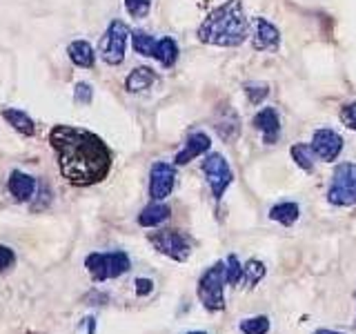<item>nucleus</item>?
Here are the masks:
<instances>
[{
	"label": "nucleus",
	"instance_id": "19",
	"mask_svg": "<svg viewBox=\"0 0 356 334\" xmlns=\"http://www.w3.org/2000/svg\"><path fill=\"white\" fill-rule=\"evenodd\" d=\"M300 216V207L296 203H292V200H283V203H276L272 209H270V218L281 223V225L289 228L294 225V223L298 221Z\"/></svg>",
	"mask_w": 356,
	"mask_h": 334
},
{
	"label": "nucleus",
	"instance_id": "18",
	"mask_svg": "<svg viewBox=\"0 0 356 334\" xmlns=\"http://www.w3.org/2000/svg\"><path fill=\"white\" fill-rule=\"evenodd\" d=\"M289 154H292V161L303 172L312 174V172L316 170V154H314V150H312V145H307V143H294L292 148H289Z\"/></svg>",
	"mask_w": 356,
	"mask_h": 334
},
{
	"label": "nucleus",
	"instance_id": "2",
	"mask_svg": "<svg viewBox=\"0 0 356 334\" xmlns=\"http://www.w3.org/2000/svg\"><path fill=\"white\" fill-rule=\"evenodd\" d=\"M200 42L209 47H238L250 38V22L241 0H225L211 9L196 31Z\"/></svg>",
	"mask_w": 356,
	"mask_h": 334
},
{
	"label": "nucleus",
	"instance_id": "25",
	"mask_svg": "<svg viewBox=\"0 0 356 334\" xmlns=\"http://www.w3.org/2000/svg\"><path fill=\"white\" fill-rule=\"evenodd\" d=\"M131 45H134V49H136V54L152 56L156 38L152 36V33H147V31H134L131 33Z\"/></svg>",
	"mask_w": 356,
	"mask_h": 334
},
{
	"label": "nucleus",
	"instance_id": "13",
	"mask_svg": "<svg viewBox=\"0 0 356 334\" xmlns=\"http://www.w3.org/2000/svg\"><path fill=\"white\" fill-rule=\"evenodd\" d=\"M211 148V138L207 136L205 132H194V134H189L187 141H185V148L176 154V159L174 163L181 167V165H187V163H192L194 159H198V156H203L207 154Z\"/></svg>",
	"mask_w": 356,
	"mask_h": 334
},
{
	"label": "nucleus",
	"instance_id": "26",
	"mask_svg": "<svg viewBox=\"0 0 356 334\" xmlns=\"http://www.w3.org/2000/svg\"><path fill=\"white\" fill-rule=\"evenodd\" d=\"M225 278H227V283L236 287L241 281H243V265L241 261L236 259L234 254L227 256V263H225Z\"/></svg>",
	"mask_w": 356,
	"mask_h": 334
},
{
	"label": "nucleus",
	"instance_id": "10",
	"mask_svg": "<svg viewBox=\"0 0 356 334\" xmlns=\"http://www.w3.org/2000/svg\"><path fill=\"white\" fill-rule=\"evenodd\" d=\"M250 36L254 51H278V47H281V31H278L274 22L263 16L254 18Z\"/></svg>",
	"mask_w": 356,
	"mask_h": 334
},
{
	"label": "nucleus",
	"instance_id": "33",
	"mask_svg": "<svg viewBox=\"0 0 356 334\" xmlns=\"http://www.w3.org/2000/svg\"><path fill=\"white\" fill-rule=\"evenodd\" d=\"M187 334H205V332H187Z\"/></svg>",
	"mask_w": 356,
	"mask_h": 334
},
{
	"label": "nucleus",
	"instance_id": "24",
	"mask_svg": "<svg viewBox=\"0 0 356 334\" xmlns=\"http://www.w3.org/2000/svg\"><path fill=\"white\" fill-rule=\"evenodd\" d=\"M265 272H267L265 263L259 261V259H252L248 265H243V281L248 283V287H252V285H256L261 281V278L265 276Z\"/></svg>",
	"mask_w": 356,
	"mask_h": 334
},
{
	"label": "nucleus",
	"instance_id": "34",
	"mask_svg": "<svg viewBox=\"0 0 356 334\" xmlns=\"http://www.w3.org/2000/svg\"><path fill=\"white\" fill-rule=\"evenodd\" d=\"M354 328H356V319H354Z\"/></svg>",
	"mask_w": 356,
	"mask_h": 334
},
{
	"label": "nucleus",
	"instance_id": "17",
	"mask_svg": "<svg viewBox=\"0 0 356 334\" xmlns=\"http://www.w3.org/2000/svg\"><path fill=\"white\" fill-rule=\"evenodd\" d=\"M167 218H170V207L161 203V200H156V203L143 207V212L138 214V225L156 228V225H161V223H165Z\"/></svg>",
	"mask_w": 356,
	"mask_h": 334
},
{
	"label": "nucleus",
	"instance_id": "8",
	"mask_svg": "<svg viewBox=\"0 0 356 334\" xmlns=\"http://www.w3.org/2000/svg\"><path fill=\"white\" fill-rule=\"evenodd\" d=\"M127 40H129V29L122 20H114L107 27L105 36L100 38V56L107 65H120L122 58H125L127 51Z\"/></svg>",
	"mask_w": 356,
	"mask_h": 334
},
{
	"label": "nucleus",
	"instance_id": "23",
	"mask_svg": "<svg viewBox=\"0 0 356 334\" xmlns=\"http://www.w3.org/2000/svg\"><path fill=\"white\" fill-rule=\"evenodd\" d=\"M270 319L259 315V317H248L241 321V332L243 334H267L270 332Z\"/></svg>",
	"mask_w": 356,
	"mask_h": 334
},
{
	"label": "nucleus",
	"instance_id": "9",
	"mask_svg": "<svg viewBox=\"0 0 356 334\" xmlns=\"http://www.w3.org/2000/svg\"><path fill=\"white\" fill-rule=\"evenodd\" d=\"M312 150H314L316 159L323 161V163H334L341 156L343 152V136L337 134L330 127H321L314 132V136H312Z\"/></svg>",
	"mask_w": 356,
	"mask_h": 334
},
{
	"label": "nucleus",
	"instance_id": "15",
	"mask_svg": "<svg viewBox=\"0 0 356 334\" xmlns=\"http://www.w3.org/2000/svg\"><path fill=\"white\" fill-rule=\"evenodd\" d=\"M178 45L174 38L165 36V38H159L154 45V51H152V58L159 61L163 67H174L176 61H178Z\"/></svg>",
	"mask_w": 356,
	"mask_h": 334
},
{
	"label": "nucleus",
	"instance_id": "7",
	"mask_svg": "<svg viewBox=\"0 0 356 334\" xmlns=\"http://www.w3.org/2000/svg\"><path fill=\"white\" fill-rule=\"evenodd\" d=\"M149 243L161 254L170 256V259H174L178 263L187 261L189 254H192V239H189L187 234L178 232V230H161V232H154L152 237H149Z\"/></svg>",
	"mask_w": 356,
	"mask_h": 334
},
{
	"label": "nucleus",
	"instance_id": "31",
	"mask_svg": "<svg viewBox=\"0 0 356 334\" xmlns=\"http://www.w3.org/2000/svg\"><path fill=\"white\" fill-rule=\"evenodd\" d=\"M152 289H154V283L149 281V278H138L136 281V294L138 296H147Z\"/></svg>",
	"mask_w": 356,
	"mask_h": 334
},
{
	"label": "nucleus",
	"instance_id": "12",
	"mask_svg": "<svg viewBox=\"0 0 356 334\" xmlns=\"http://www.w3.org/2000/svg\"><path fill=\"white\" fill-rule=\"evenodd\" d=\"M252 125L256 132H261L265 145H274L281 138V116L274 107H263L254 114Z\"/></svg>",
	"mask_w": 356,
	"mask_h": 334
},
{
	"label": "nucleus",
	"instance_id": "4",
	"mask_svg": "<svg viewBox=\"0 0 356 334\" xmlns=\"http://www.w3.org/2000/svg\"><path fill=\"white\" fill-rule=\"evenodd\" d=\"M225 263H214L209 265L205 274L200 276L198 281V299L200 303L205 305L209 312H218L225 308V296H222V289H225Z\"/></svg>",
	"mask_w": 356,
	"mask_h": 334
},
{
	"label": "nucleus",
	"instance_id": "3",
	"mask_svg": "<svg viewBox=\"0 0 356 334\" xmlns=\"http://www.w3.org/2000/svg\"><path fill=\"white\" fill-rule=\"evenodd\" d=\"M327 203L334 207L356 205V163H341L334 167L327 187Z\"/></svg>",
	"mask_w": 356,
	"mask_h": 334
},
{
	"label": "nucleus",
	"instance_id": "1",
	"mask_svg": "<svg viewBox=\"0 0 356 334\" xmlns=\"http://www.w3.org/2000/svg\"><path fill=\"white\" fill-rule=\"evenodd\" d=\"M49 143L58 156L63 176L72 185H94L107 178L111 170V150L94 132L70 125H56Z\"/></svg>",
	"mask_w": 356,
	"mask_h": 334
},
{
	"label": "nucleus",
	"instance_id": "29",
	"mask_svg": "<svg viewBox=\"0 0 356 334\" xmlns=\"http://www.w3.org/2000/svg\"><path fill=\"white\" fill-rule=\"evenodd\" d=\"M74 98H76V103L89 105V103H92V98H94V89H92V85H87V83H76V87H74Z\"/></svg>",
	"mask_w": 356,
	"mask_h": 334
},
{
	"label": "nucleus",
	"instance_id": "22",
	"mask_svg": "<svg viewBox=\"0 0 356 334\" xmlns=\"http://www.w3.org/2000/svg\"><path fill=\"white\" fill-rule=\"evenodd\" d=\"M243 92H245V98H248L250 105H263L265 98L270 96V85L267 83H245Z\"/></svg>",
	"mask_w": 356,
	"mask_h": 334
},
{
	"label": "nucleus",
	"instance_id": "30",
	"mask_svg": "<svg viewBox=\"0 0 356 334\" xmlns=\"http://www.w3.org/2000/svg\"><path fill=\"white\" fill-rule=\"evenodd\" d=\"M14 261H16L14 250H9L7 245H0V272H5L7 267H11Z\"/></svg>",
	"mask_w": 356,
	"mask_h": 334
},
{
	"label": "nucleus",
	"instance_id": "11",
	"mask_svg": "<svg viewBox=\"0 0 356 334\" xmlns=\"http://www.w3.org/2000/svg\"><path fill=\"white\" fill-rule=\"evenodd\" d=\"M176 183V167L170 163H154L149 170V196L154 200H165L172 194Z\"/></svg>",
	"mask_w": 356,
	"mask_h": 334
},
{
	"label": "nucleus",
	"instance_id": "32",
	"mask_svg": "<svg viewBox=\"0 0 356 334\" xmlns=\"http://www.w3.org/2000/svg\"><path fill=\"white\" fill-rule=\"evenodd\" d=\"M314 334H343V332H334V330H316Z\"/></svg>",
	"mask_w": 356,
	"mask_h": 334
},
{
	"label": "nucleus",
	"instance_id": "20",
	"mask_svg": "<svg viewBox=\"0 0 356 334\" xmlns=\"http://www.w3.org/2000/svg\"><path fill=\"white\" fill-rule=\"evenodd\" d=\"M70 58H72V63L74 65H78V67H94V63H96V54H94V49H92V45L89 42H85V40H76V42H72L70 45Z\"/></svg>",
	"mask_w": 356,
	"mask_h": 334
},
{
	"label": "nucleus",
	"instance_id": "21",
	"mask_svg": "<svg viewBox=\"0 0 356 334\" xmlns=\"http://www.w3.org/2000/svg\"><path fill=\"white\" fill-rule=\"evenodd\" d=\"M3 118H5L14 129H18L20 134H27V136H31V134L36 132V125H33V120L25 114V111L5 109V111H3Z\"/></svg>",
	"mask_w": 356,
	"mask_h": 334
},
{
	"label": "nucleus",
	"instance_id": "28",
	"mask_svg": "<svg viewBox=\"0 0 356 334\" xmlns=\"http://www.w3.org/2000/svg\"><path fill=\"white\" fill-rule=\"evenodd\" d=\"M339 118H341V122H343L345 127L356 132V100H354V103H348V105L341 107Z\"/></svg>",
	"mask_w": 356,
	"mask_h": 334
},
{
	"label": "nucleus",
	"instance_id": "14",
	"mask_svg": "<svg viewBox=\"0 0 356 334\" xmlns=\"http://www.w3.org/2000/svg\"><path fill=\"white\" fill-rule=\"evenodd\" d=\"M7 187H9L11 196L20 200V203H25V200H29L33 196V192H36V181L25 172H11Z\"/></svg>",
	"mask_w": 356,
	"mask_h": 334
},
{
	"label": "nucleus",
	"instance_id": "5",
	"mask_svg": "<svg viewBox=\"0 0 356 334\" xmlns=\"http://www.w3.org/2000/svg\"><path fill=\"white\" fill-rule=\"evenodd\" d=\"M129 256L125 252H94L85 259V267L96 281H109L118 278L129 270Z\"/></svg>",
	"mask_w": 356,
	"mask_h": 334
},
{
	"label": "nucleus",
	"instance_id": "27",
	"mask_svg": "<svg viewBox=\"0 0 356 334\" xmlns=\"http://www.w3.org/2000/svg\"><path fill=\"white\" fill-rule=\"evenodd\" d=\"M125 7L131 18H145L152 9V0H125Z\"/></svg>",
	"mask_w": 356,
	"mask_h": 334
},
{
	"label": "nucleus",
	"instance_id": "6",
	"mask_svg": "<svg viewBox=\"0 0 356 334\" xmlns=\"http://www.w3.org/2000/svg\"><path fill=\"white\" fill-rule=\"evenodd\" d=\"M200 172H203L205 181L211 189V196L216 200L225 196L229 185L234 183V172L222 154H207L203 163H200Z\"/></svg>",
	"mask_w": 356,
	"mask_h": 334
},
{
	"label": "nucleus",
	"instance_id": "16",
	"mask_svg": "<svg viewBox=\"0 0 356 334\" xmlns=\"http://www.w3.org/2000/svg\"><path fill=\"white\" fill-rule=\"evenodd\" d=\"M156 83V72L149 67H136L125 81V87L129 94H140L145 89H149Z\"/></svg>",
	"mask_w": 356,
	"mask_h": 334
}]
</instances>
